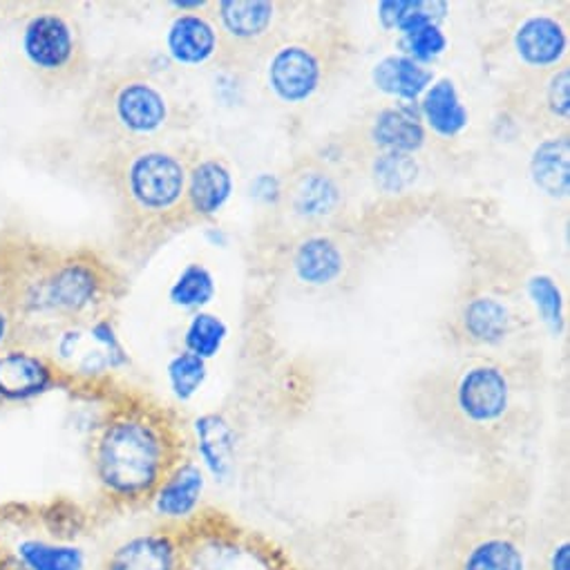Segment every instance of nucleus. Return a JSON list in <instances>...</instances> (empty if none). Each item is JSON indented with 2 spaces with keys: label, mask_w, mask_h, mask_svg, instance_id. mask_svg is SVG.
<instances>
[{
  "label": "nucleus",
  "mask_w": 570,
  "mask_h": 570,
  "mask_svg": "<svg viewBox=\"0 0 570 570\" xmlns=\"http://www.w3.org/2000/svg\"><path fill=\"white\" fill-rule=\"evenodd\" d=\"M233 193V175L228 164L199 148H186V193L184 222L186 228L213 217Z\"/></svg>",
  "instance_id": "4468645a"
},
{
  "label": "nucleus",
  "mask_w": 570,
  "mask_h": 570,
  "mask_svg": "<svg viewBox=\"0 0 570 570\" xmlns=\"http://www.w3.org/2000/svg\"><path fill=\"white\" fill-rule=\"evenodd\" d=\"M530 173L534 184L550 197L568 195V130L543 137L532 155Z\"/></svg>",
  "instance_id": "412c9836"
},
{
  "label": "nucleus",
  "mask_w": 570,
  "mask_h": 570,
  "mask_svg": "<svg viewBox=\"0 0 570 570\" xmlns=\"http://www.w3.org/2000/svg\"><path fill=\"white\" fill-rule=\"evenodd\" d=\"M425 115L439 135H456L465 126V110L459 104L452 81L436 83L425 97Z\"/></svg>",
  "instance_id": "b1692460"
},
{
  "label": "nucleus",
  "mask_w": 570,
  "mask_h": 570,
  "mask_svg": "<svg viewBox=\"0 0 570 570\" xmlns=\"http://www.w3.org/2000/svg\"><path fill=\"white\" fill-rule=\"evenodd\" d=\"M61 374L41 354L26 347L0 352V403L17 405L50 392Z\"/></svg>",
  "instance_id": "2eb2a0df"
},
{
  "label": "nucleus",
  "mask_w": 570,
  "mask_h": 570,
  "mask_svg": "<svg viewBox=\"0 0 570 570\" xmlns=\"http://www.w3.org/2000/svg\"><path fill=\"white\" fill-rule=\"evenodd\" d=\"M224 336V325L213 316H197L186 334V347L188 354L197 358H208L219 350Z\"/></svg>",
  "instance_id": "a878e982"
},
{
  "label": "nucleus",
  "mask_w": 570,
  "mask_h": 570,
  "mask_svg": "<svg viewBox=\"0 0 570 570\" xmlns=\"http://www.w3.org/2000/svg\"><path fill=\"white\" fill-rule=\"evenodd\" d=\"M410 37V43H412V50L419 55V57H432V55H439L445 46V39L441 35V30L430 23V26H423L414 32L407 35Z\"/></svg>",
  "instance_id": "c85d7f7f"
},
{
  "label": "nucleus",
  "mask_w": 570,
  "mask_h": 570,
  "mask_svg": "<svg viewBox=\"0 0 570 570\" xmlns=\"http://www.w3.org/2000/svg\"><path fill=\"white\" fill-rule=\"evenodd\" d=\"M0 570H26V568H23V563L17 559L14 552H8V554L0 557Z\"/></svg>",
  "instance_id": "2f4dec72"
},
{
  "label": "nucleus",
  "mask_w": 570,
  "mask_h": 570,
  "mask_svg": "<svg viewBox=\"0 0 570 570\" xmlns=\"http://www.w3.org/2000/svg\"><path fill=\"white\" fill-rule=\"evenodd\" d=\"M177 419L141 394L115 399L90 441L99 492L115 505H148L161 481L186 459Z\"/></svg>",
  "instance_id": "20e7f679"
},
{
  "label": "nucleus",
  "mask_w": 570,
  "mask_h": 570,
  "mask_svg": "<svg viewBox=\"0 0 570 570\" xmlns=\"http://www.w3.org/2000/svg\"><path fill=\"white\" fill-rule=\"evenodd\" d=\"M525 552L508 532H488L465 552L461 570H525Z\"/></svg>",
  "instance_id": "4be33fe9"
},
{
  "label": "nucleus",
  "mask_w": 570,
  "mask_h": 570,
  "mask_svg": "<svg viewBox=\"0 0 570 570\" xmlns=\"http://www.w3.org/2000/svg\"><path fill=\"white\" fill-rule=\"evenodd\" d=\"M356 266L354 244L343 228L307 233L289 239L287 271L307 289H341Z\"/></svg>",
  "instance_id": "ddd939ff"
},
{
  "label": "nucleus",
  "mask_w": 570,
  "mask_h": 570,
  "mask_svg": "<svg viewBox=\"0 0 570 570\" xmlns=\"http://www.w3.org/2000/svg\"><path fill=\"white\" fill-rule=\"evenodd\" d=\"M356 139V146H361L370 157L412 155L423 146L425 130L403 110H381L363 126Z\"/></svg>",
  "instance_id": "a211bd4d"
},
{
  "label": "nucleus",
  "mask_w": 570,
  "mask_h": 570,
  "mask_svg": "<svg viewBox=\"0 0 570 570\" xmlns=\"http://www.w3.org/2000/svg\"><path fill=\"white\" fill-rule=\"evenodd\" d=\"M428 81L430 75L410 59H392L381 66V83L392 86V90L399 95L414 97Z\"/></svg>",
  "instance_id": "393cba45"
},
{
  "label": "nucleus",
  "mask_w": 570,
  "mask_h": 570,
  "mask_svg": "<svg viewBox=\"0 0 570 570\" xmlns=\"http://www.w3.org/2000/svg\"><path fill=\"white\" fill-rule=\"evenodd\" d=\"M350 210L345 175L323 157H301L282 177L277 215L289 239L341 228Z\"/></svg>",
  "instance_id": "9d476101"
},
{
  "label": "nucleus",
  "mask_w": 570,
  "mask_h": 570,
  "mask_svg": "<svg viewBox=\"0 0 570 570\" xmlns=\"http://www.w3.org/2000/svg\"><path fill=\"white\" fill-rule=\"evenodd\" d=\"M190 124L181 106L148 70L117 66L99 72L81 110L83 130L104 148L164 141Z\"/></svg>",
  "instance_id": "39448f33"
},
{
  "label": "nucleus",
  "mask_w": 570,
  "mask_h": 570,
  "mask_svg": "<svg viewBox=\"0 0 570 570\" xmlns=\"http://www.w3.org/2000/svg\"><path fill=\"white\" fill-rule=\"evenodd\" d=\"M546 570H570V543H568V539H561L552 546V550L546 559Z\"/></svg>",
  "instance_id": "7c9ffc66"
},
{
  "label": "nucleus",
  "mask_w": 570,
  "mask_h": 570,
  "mask_svg": "<svg viewBox=\"0 0 570 570\" xmlns=\"http://www.w3.org/2000/svg\"><path fill=\"white\" fill-rule=\"evenodd\" d=\"M541 372L534 352L456 356L414 381L412 407L441 443L497 456L532 428Z\"/></svg>",
  "instance_id": "f257e3e1"
},
{
  "label": "nucleus",
  "mask_w": 570,
  "mask_h": 570,
  "mask_svg": "<svg viewBox=\"0 0 570 570\" xmlns=\"http://www.w3.org/2000/svg\"><path fill=\"white\" fill-rule=\"evenodd\" d=\"M445 341L456 356H492L530 352L521 338L525 316L517 298L485 277H472L445 318Z\"/></svg>",
  "instance_id": "0eeeda50"
},
{
  "label": "nucleus",
  "mask_w": 570,
  "mask_h": 570,
  "mask_svg": "<svg viewBox=\"0 0 570 570\" xmlns=\"http://www.w3.org/2000/svg\"><path fill=\"white\" fill-rule=\"evenodd\" d=\"M213 294V282L210 275L202 266H190L179 277L177 287L173 289V298L181 305H197L210 298Z\"/></svg>",
  "instance_id": "cd10ccee"
},
{
  "label": "nucleus",
  "mask_w": 570,
  "mask_h": 570,
  "mask_svg": "<svg viewBox=\"0 0 570 570\" xmlns=\"http://www.w3.org/2000/svg\"><path fill=\"white\" fill-rule=\"evenodd\" d=\"M21 57L50 92H72L92 81V59L79 19L66 6L41 3L21 26Z\"/></svg>",
  "instance_id": "6e6552de"
},
{
  "label": "nucleus",
  "mask_w": 570,
  "mask_h": 570,
  "mask_svg": "<svg viewBox=\"0 0 570 570\" xmlns=\"http://www.w3.org/2000/svg\"><path fill=\"white\" fill-rule=\"evenodd\" d=\"M352 52V37L341 19L321 14L309 23L298 21L262 66L266 88L284 106H305L338 77Z\"/></svg>",
  "instance_id": "423d86ee"
},
{
  "label": "nucleus",
  "mask_w": 570,
  "mask_h": 570,
  "mask_svg": "<svg viewBox=\"0 0 570 570\" xmlns=\"http://www.w3.org/2000/svg\"><path fill=\"white\" fill-rule=\"evenodd\" d=\"M95 168L112 199L124 262L139 264L186 230V148L168 141L104 148Z\"/></svg>",
  "instance_id": "7ed1b4c3"
},
{
  "label": "nucleus",
  "mask_w": 570,
  "mask_h": 570,
  "mask_svg": "<svg viewBox=\"0 0 570 570\" xmlns=\"http://www.w3.org/2000/svg\"><path fill=\"white\" fill-rule=\"evenodd\" d=\"M204 488H206L204 470L195 461L184 459L161 481V485L150 497L148 505L159 519L168 523H184L197 514Z\"/></svg>",
  "instance_id": "f3484780"
},
{
  "label": "nucleus",
  "mask_w": 570,
  "mask_h": 570,
  "mask_svg": "<svg viewBox=\"0 0 570 570\" xmlns=\"http://www.w3.org/2000/svg\"><path fill=\"white\" fill-rule=\"evenodd\" d=\"M124 294L126 275L101 253L0 230V298L14 316L17 347L37 352L61 330L104 321Z\"/></svg>",
  "instance_id": "f03ea898"
},
{
  "label": "nucleus",
  "mask_w": 570,
  "mask_h": 570,
  "mask_svg": "<svg viewBox=\"0 0 570 570\" xmlns=\"http://www.w3.org/2000/svg\"><path fill=\"white\" fill-rule=\"evenodd\" d=\"M501 108L539 139L566 132L570 121V63L503 81Z\"/></svg>",
  "instance_id": "9b49d317"
},
{
  "label": "nucleus",
  "mask_w": 570,
  "mask_h": 570,
  "mask_svg": "<svg viewBox=\"0 0 570 570\" xmlns=\"http://www.w3.org/2000/svg\"><path fill=\"white\" fill-rule=\"evenodd\" d=\"M26 570H86V552L81 546L61 539H21L14 550Z\"/></svg>",
  "instance_id": "aec40b11"
},
{
  "label": "nucleus",
  "mask_w": 570,
  "mask_h": 570,
  "mask_svg": "<svg viewBox=\"0 0 570 570\" xmlns=\"http://www.w3.org/2000/svg\"><path fill=\"white\" fill-rule=\"evenodd\" d=\"M204 381V361L193 354H181L170 365V383L179 399H190Z\"/></svg>",
  "instance_id": "bb28decb"
},
{
  "label": "nucleus",
  "mask_w": 570,
  "mask_h": 570,
  "mask_svg": "<svg viewBox=\"0 0 570 570\" xmlns=\"http://www.w3.org/2000/svg\"><path fill=\"white\" fill-rule=\"evenodd\" d=\"M181 537L170 530L139 532L121 541L104 563V570H184Z\"/></svg>",
  "instance_id": "dca6fc26"
},
{
  "label": "nucleus",
  "mask_w": 570,
  "mask_h": 570,
  "mask_svg": "<svg viewBox=\"0 0 570 570\" xmlns=\"http://www.w3.org/2000/svg\"><path fill=\"white\" fill-rule=\"evenodd\" d=\"M166 46L170 57L181 66H202L215 61L217 55V32L206 12H184L179 14L166 35Z\"/></svg>",
  "instance_id": "6ab92c4d"
},
{
  "label": "nucleus",
  "mask_w": 570,
  "mask_h": 570,
  "mask_svg": "<svg viewBox=\"0 0 570 570\" xmlns=\"http://www.w3.org/2000/svg\"><path fill=\"white\" fill-rule=\"evenodd\" d=\"M17 347V325L8 305L0 298V352Z\"/></svg>",
  "instance_id": "c756f323"
},
{
  "label": "nucleus",
  "mask_w": 570,
  "mask_h": 570,
  "mask_svg": "<svg viewBox=\"0 0 570 570\" xmlns=\"http://www.w3.org/2000/svg\"><path fill=\"white\" fill-rule=\"evenodd\" d=\"M503 59L512 66L503 81L548 72L568 63L566 17L554 12H530L519 17L503 37Z\"/></svg>",
  "instance_id": "f8f14e48"
},
{
  "label": "nucleus",
  "mask_w": 570,
  "mask_h": 570,
  "mask_svg": "<svg viewBox=\"0 0 570 570\" xmlns=\"http://www.w3.org/2000/svg\"><path fill=\"white\" fill-rule=\"evenodd\" d=\"M197 432V450L206 465V470L226 481L233 470V454H235V434L230 425L222 416H204L195 423Z\"/></svg>",
  "instance_id": "5701e85b"
},
{
  "label": "nucleus",
  "mask_w": 570,
  "mask_h": 570,
  "mask_svg": "<svg viewBox=\"0 0 570 570\" xmlns=\"http://www.w3.org/2000/svg\"><path fill=\"white\" fill-rule=\"evenodd\" d=\"M301 3L279 0H219L208 3L217 32L215 63L233 75L257 70L289 37L301 19Z\"/></svg>",
  "instance_id": "1a4fd4ad"
}]
</instances>
